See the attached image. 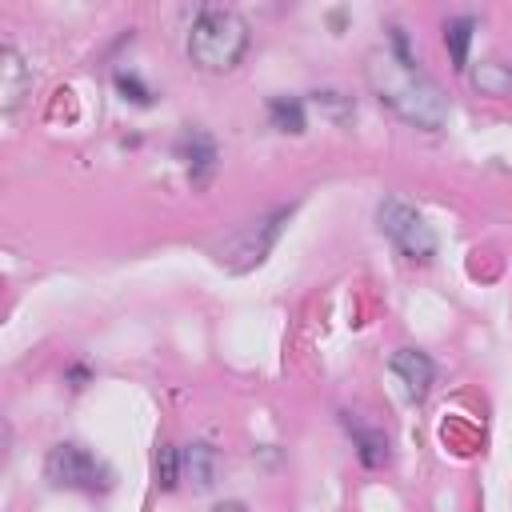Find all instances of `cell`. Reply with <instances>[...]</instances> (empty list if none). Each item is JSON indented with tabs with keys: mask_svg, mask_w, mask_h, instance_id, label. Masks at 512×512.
Wrapping results in <instances>:
<instances>
[{
	"mask_svg": "<svg viewBox=\"0 0 512 512\" xmlns=\"http://www.w3.org/2000/svg\"><path fill=\"white\" fill-rule=\"evenodd\" d=\"M364 76H368V88L376 92V100L384 108H392L400 120H408V124H416L424 132L444 128L448 100H444L440 84L412 56L404 28H388V44L368 52Z\"/></svg>",
	"mask_w": 512,
	"mask_h": 512,
	"instance_id": "6da1fadb",
	"label": "cell"
},
{
	"mask_svg": "<svg viewBox=\"0 0 512 512\" xmlns=\"http://www.w3.org/2000/svg\"><path fill=\"white\" fill-rule=\"evenodd\" d=\"M216 472H220V452L212 444L196 440V444L180 448V480H188L196 492L212 488L216 484Z\"/></svg>",
	"mask_w": 512,
	"mask_h": 512,
	"instance_id": "ba28073f",
	"label": "cell"
},
{
	"mask_svg": "<svg viewBox=\"0 0 512 512\" xmlns=\"http://www.w3.org/2000/svg\"><path fill=\"white\" fill-rule=\"evenodd\" d=\"M28 92H32V68H28V60L12 44H4L0 48V108L4 112H16Z\"/></svg>",
	"mask_w": 512,
	"mask_h": 512,
	"instance_id": "52a82bcc",
	"label": "cell"
},
{
	"mask_svg": "<svg viewBox=\"0 0 512 512\" xmlns=\"http://www.w3.org/2000/svg\"><path fill=\"white\" fill-rule=\"evenodd\" d=\"M44 476L56 488H76V492H108L112 488V468L100 464L80 444H56L44 460Z\"/></svg>",
	"mask_w": 512,
	"mask_h": 512,
	"instance_id": "5b68a950",
	"label": "cell"
},
{
	"mask_svg": "<svg viewBox=\"0 0 512 512\" xmlns=\"http://www.w3.org/2000/svg\"><path fill=\"white\" fill-rule=\"evenodd\" d=\"M152 476H156V488H160V492H172V488L180 484V448H176V444H160V448H156Z\"/></svg>",
	"mask_w": 512,
	"mask_h": 512,
	"instance_id": "5bb4252c",
	"label": "cell"
},
{
	"mask_svg": "<svg viewBox=\"0 0 512 512\" xmlns=\"http://www.w3.org/2000/svg\"><path fill=\"white\" fill-rule=\"evenodd\" d=\"M248 20L232 8H200L188 28V60L200 72H232L248 52Z\"/></svg>",
	"mask_w": 512,
	"mask_h": 512,
	"instance_id": "7a4b0ae2",
	"label": "cell"
},
{
	"mask_svg": "<svg viewBox=\"0 0 512 512\" xmlns=\"http://www.w3.org/2000/svg\"><path fill=\"white\" fill-rule=\"evenodd\" d=\"M388 372L396 376L404 400H412V404H420V400L428 396L432 380H436V364H432L420 348H396L392 360H388Z\"/></svg>",
	"mask_w": 512,
	"mask_h": 512,
	"instance_id": "8992f818",
	"label": "cell"
},
{
	"mask_svg": "<svg viewBox=\"0 0 512 512\" xmlns=\"http://www.w3.org/2000/svg\"><path fill=\"white\" fill-rule=\"evenodd\" d=\"M464 76L480 96H496V100L512 96V64H504V60H476V64H468Z\"/></svg>",
	"mask_w": 512,
	"mask_h": 512,
	"instance_id": "9c48e42d",
	"label": "cell"
},
{
	"mask_svg": "<svg viewBox=\"0 0 512 512\" xmlns=\"http://www.w3.org/2000/svg\"><path fill=\"white\" fill-rule=\"evenodd\" d=\"M376 228H380L408 260L428 264V260L436 256V232H432V224H428L408 200H400V196H384V200L376 204Z\"/></svg>",
	"mask_w": 512,
	"mask_h": 512,
	"instance_id": "277c9868",
	"label": "cell"
},
{
	"mask_svg": "<svg viewBox=\"0 0 512 512\" xmlns=\"http://www.w3.org/2000/svg\"><path fill=\"white\" fill-rule=\"evenodd\" d=\"M288 216H292V208H276V212H268V216H256V220L240 224L224 244L212 248V252H216V264H224L228 272H248V268H256V264H264V256H268L272 244L280 240Z\"/></svg>",
	"mask_w": 512,
	"mask_h": 512,
	"instance_id": "3957f363",
	"label": "cell"
},
{
	"mask_svg": "<svg viewBox=\"0 0 512 512\" xmlns=\"http://www.w3.org/2000/svg\"><path fill=\"white\" fill-rule=\"evenodd\" d=\"M316 108L332 112V116H336L340 124H344V120H352V112H356L352 96H344V92H316Z\"/></svg>",
	"mask_w": 512,
	"mask_h": 512,
	"instance_id": "2e32d148",
	"label": "cell"
},
{
	"mask_svg": "<svg viewBox=\"0 0 512 512\" xmlns=\"http://www.w3.org/2000/svg\"><path fill=\"white\" fill-rule=\"evenodd\" d=\"M344 428L352 432V440H356V456H360L364 468H380V464L388 460V436H384V432L364 428V424H356L352 416H344Z\"/></svg>",
	"mask_w": 512,
	"mask_h": 512,
	"instance_id": "8fae6325",
	"label": "cell"
},
{
	"mask_svg": "<svg viewBox=\"0 0 512 512\" xmlns=\"http://www.w3.org/2000/svg\"><path fill=\"white\" fill-rule=\"evenodd\" d=\"M180 156L188 160L192 180L204 184V180L212 176V168H216V140H212L208 132H200V128H188V132L180 136Z\"/></svg>",
	"mask_w": 512,
	"mask_h": 512,
	"instance_id": "30bf717a",
	"label": "cell"
},
{
	"mask_svg": "<svg viewBox=\"0 0 512 512\" xmlns=\"http://www.w3.org/2000/svg\"><path fill=\"white\" fill-rule=\"evenodd\" d=\"M212 512H248V504H240V500H220Z\"/></svg>",
	"mask_w": 512,
	"mask_h": 512,
	"instance_id": "e0dca14e",
	"label": "cell"
},
{
	"mask_svg": "<svg viewBox=\"0 0 512 512\" xmlns=\"http://www.w3.org/2000/svg\"><path fill=\"white\" fill-rule=\"evenodd\" d=\"M112 80H116V88L124 92V100H132V104H152V88H144L136 72H124V68H120Z\"/></svg>",
	"mask_w": 512,
	"mask_h": 512,
	"instance_id": "9a60e30c",
	"label": "cell"
},
{
	"mask_svg": "<svg viewBox=\"0 0 512 512\" xmlns=\"http://www.w3.org/2000/svg\"><path fill=\"white\" fill-rule=\"evenodd\" d=\"M268 120H272V128L300 136L304 132V104L296 96H272L268 100Z\"/></svg>",
	"mask_w": 512,
	"mask_h": 512,
	"instance_id": "4fadbf2b",
	"label": "cell"
},
{
	"mask_svg": "<svg viewBox=\"0 0 512 512\" xmlns=\"http://www.w3.org/2000/svg\"><path fill=\"white\" fill-rule=\"evenodd\" d=\"M472 32H476V20H472V16H452V20L444 24V48H448L456 72H468V44H472Z\"/></svg>",
	"mask_w": 512,
	"mask_h": 512,
	"instance_id": "7c38bea8",
	"label": "cell"
}]
</instances>
